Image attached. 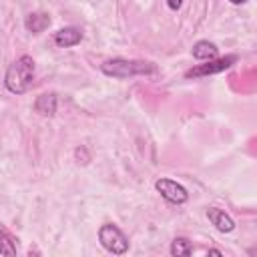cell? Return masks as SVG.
Instances as JSON below:
<instances>
[{
    "label": "cell",
    "mask_w": 257,
    "mask_h": 257,
    "mask_svg": "<svg viewBox=\"0 0 257 257\" xmlns=\"http://www.w3.org/2000/svg\"><path fill=\"white\" fill-rule=\"evenodd\" d=\"M82 40V32L74 26H66V28H60L56 34H54V44L60 46V48H70V46H76L78 42Z\"/></svg>",
    "instance_id": "cell-6"
},
{
    "label": "cell",
    "mask_w": 257,
    "mask_h": 257,
    "mask_svg": "<svg viewBox=\"0 0 257 257\" xmlns=\"http://www.w3.org/2000/svg\"><path fill=\"white\" fill-rule=\"evenodd\" d=\"M155 187H157V191L163 195V199H167V201L173 203V205H183V203H187V199H189L187 189H185L183 185H179L177 181H171V179H157Z\"/></svg>",
    "instance_id": "cell-4"
},
{
    "label": "cell",
    "mask_w": 257,
    "mask_h": 257,
    "mask_svg": "<svg viewBox=\"0 0 257 257\" xmlns=\"http://www.w3.org/2000/svg\"><path fill=\"white\" fill-rule=\"evenodd\" d=\"M100 70L106 76L112 78H128V76H143V74H155L157 66L153 62L145 60H126V58H112L100 64Z\"/></svg>",
    "instance_id": "cell-2"
},
{
    "label": "cell",
    "mask_w": 257,
    "mask_h": 257,
    "mask_svg": "<svg viewBox=\"0 0 257 257\" xmlns=\"http://www.w3.org/2000/svg\"><path fill=\"white\" fill-rule=\"evenodd\" d=\"M0 255H16V241L4 227H0Z\"/></svg>",
    "instance_id": "cell-11"
},
{
    "label": "cell",
    "mask_w": 257,
    "mask_h": 257,
    "mask_svg": "<svg viewBox=\"0 0 257 257\" xmlns=\"http://www.w3.org/2000/svg\"><path fill=\"white\" fill-rule=\"evenodd\" d=\"M34 110L42 116H50L56 112V94H40L34 102Z\"/></svg>",
    "instance_id": "cell-10"
},
{
    "label": "cell",
    "mask_w": 257,
    "mask_h": 257,
    "mask_svg": "<svg viewBox=\"0 0 257 257\" xmlns=\"http://www.w3.org/2000/svg\"><path fill=\"white\" fill-rule=\"evenodd\" d=\"M209 64H199L191 70L185 72L187 78H199V76H207V74H217V72H223L227 70L233 62H237V56H225V58H219V60H207Z\"/></svg>",
    "instance_id": "cell-5"
},
{
    "label": "cell",
    "mask_w": 257,
    "mask_h": 257,
    "mask_svg": "<svg viewBox=\"0 0 257 257\" xmlns=\"http://www.w3.org/2000/svg\"><path fill=\"white\" fill-rule=\"evenodd\" d=\"M98 241L106 251H110L114 255H122L128 249V241H126L124 233L116 225H110V223H106L98 229Z\"/></svg>",
    "instance_id": "cell-3"
},
{
    "label": "cell",
    "mask_w": 257,
    "mask_h": 257,
    "mask_svg": "<svg viewBox=\"0 0 257 257\" xmlns=\"http://www.w3.org/2000/svg\"><path fill=\"white\" fill-rule=\"evenodd\" d=\"M191 251H193V245L185 237H177L171 243V255H175V257H187V255H191Z\"/></svg>",
    "instance_id": "cell-12"
},
{
    "label": "cell",
    "mask_w": 257,
    "mask_h": 257,
    "mask_svg": "<svg viewBox=\"0 0 257 257\" xmlns=\"http://www.w3.org/2000/svg\"><path fill=\"white\" fill-rule=\"evenodd\" d=\"M167 4H169V8H171V10H179V8H181V4H183V0H167Z\"/></svg>",
    "instance_id": "cell-13"
},
{
    "label": "cell",
    "mask_w": 257,
    "mask_h": 257,
    "mask_svg": "<svg viewBox=\"0 0 257 257\" xmlns=\"http://www.w3.org/2000/svg\"><path fill=\"white\" fill-rule=\"evenodd\" d=\"M32 80H34V60L28 54H24L18 60H14L8 66L6 76H4L6 88L10 92H14V94H24L26 90H30Z\"/></svg>",
    "instance_id": "cell-1"
},
{
    "label": "cell",
    "mask_w": 257,
    "mask_h": 257,
    "mask_svg": "<svg viewBox=\"0 0 257 257\" xmlns=\"http://www.w3.org/2000/svg\"><path fill=\"white\" fill-rule=\"evenodd\" d=\"M191 52H193V56H195L197 60H215L219 48H217L213 42H209V40H199V42L193 46Z\"/></svg>",
    "instance_id": "cell-9"
},
{
    "label": "cell",
    "mask_w": 257,
    "mask_h": 257,
    "mask_svg": "<svg viewBox=\"0 0 257 257\" xmlns=\"http://www.w3.org/2000/svg\"><path fill=\"white\" fill-rule=\"evenodd\" d=\"M207 217H209V221H211V223H213L221 233H231V231L235 229L233 219H231L225 211H221V209H217V207L207 209Z\"/></svg>",
    "instance_id": "cell-7"
},
{
    "label": "cell",
    "mask_w": 257,
    "mask_h": 257,
    "mask_svg": "<svg viewBox=\"0 0 257 257\" xmlns=\"http://www.w3.org/2000/svg\"><path fill=\"white\" fill-rule=\"evenodd\" d=\"M229 2H231V4H245L247 0H229Z\"/></svg>",
    "instance_id": "cell-14"
},
{
    "label": "cell",
    "mask_w": 257,
    "mask_h": 257,
    "mask_svg": "<svg viewBox=\"0 0 257 257\" xmlns=\"http://www.w3.org/2000/svg\"><path fill=\"white\" fill-rule=\"evenodd\" d=\"M24 26H26V30H28V32L38 34V32H42L44 28H48V26H50V16H48L46 12H32V14H28V16H26Z\"/></svg>",
    "instance_id": "cell-8"
}]
</instances>
